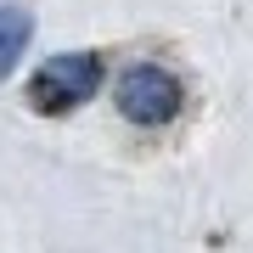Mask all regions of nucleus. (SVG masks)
<instances>
[{"mask_svg": "<svg viewBox=\"0 0 253 253\" xmlns=\"http://www.w3.org/2000/svg\"><path fill=\"white\" fill-rule=\"evenodd\" d=\"M96 84H101V56H90V51H62V56H51V62L34 73L28 101H34L40 113H73L79 101L96 96Z\"/></svg>", "mask_w": 253, "mask_h": 253, "instance_id": "f257e3e1", "label": "nucleus"}, {"mask_svg": "<svg viewBox=\"0 0 253 253\" xmlns=\"http://www.w3.org/2000/svg\"><path fill=\"white\" fill-rule=\"evenodd\" d=\"M180 79H174L169 68H158V62H135L118 79V113L129 118V124H141V129H158V124H169L174 113H180Z\"/></svg>", "mask_w": 253, "mask_h": 253, "instance_id": "f03ea898", "label": "nucleus"}, {"mask_svg": "<svg viewBox=\"0 0 253 253\" xmlns=\"http://www.w3.org/2000/svg\"><path fill=\"white\" fill-rule=\"evenodd\" d=\"M28 34H34V17L23 6H0V79L17 68V56L28 51Z\"/></svg>", "mask_w": 253, "mask_h": 253, "instance_id": "7ed1b4c3", "label": "nucleus"}]
</instances>
